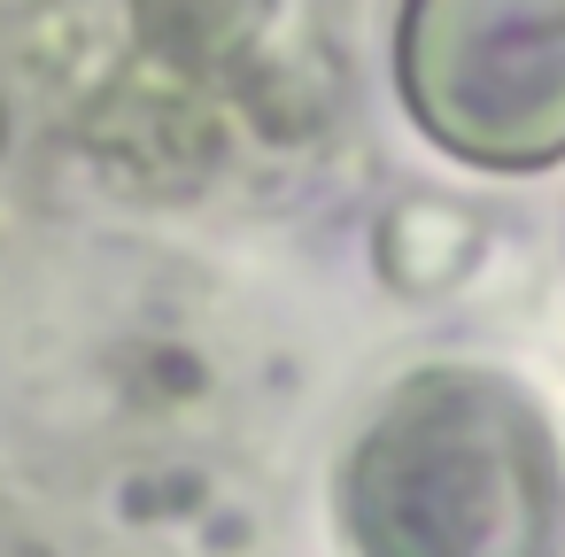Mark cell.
<instances>
[{"label":"cell","instance_id":"cell-1","mask_svg":"<svg viewBox=\"0 0 565 557\" xmlns=\"http://www.w3.org/2000/svg\"><path fill=\"white\" fill-rule=\"evenodd\" d=\"M356 557H565V457L495 372H418L341 480Z\"/></svg>","mask_w":565,"mask_h":557},{"label":"cell","instance_id":"cell-2","mask_svg":"<svg viewBox=\"0 0 565 557\" xmlns=\"http://www.w3.org/2000/svg\"><path fill=\"white\" fill-rule=\"evenodd\" d=\"M395 94L472 171L565 163V0H403Z\"/></svg>","mask_w":565,"mask_h":557},{"label":"cell","instance_id":"cell-3","mask_svg":"<svg viewBox=\"0 0 565 557\" xmlns=\"http://www.w3.org/2000/svg\"><path fill=\"white\" fill-rule=\"evenodd\" d=\"M264 17V0H140V40L171 63L233 55Z\"/></svg>","mask_w":565,"mask_h":557}]
</instances>
